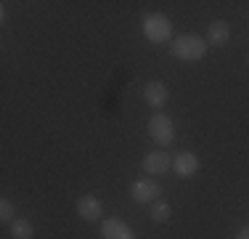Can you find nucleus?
I'll use <instances>...</instances> for the list:
<instances>
[{
  "label": "nucleus",
  "instance_id": "0eeeda50",
  "mask_svg": "<svg viewBox=\"0 0 249 239\" xmlns=\"http://www.w3.org/2000/svg\"><path fill=\"white\" fill-rule=\"evenodd\" d=\"M167 99H170V91H167V85H164L162 80L146 82V88H143V101L151 106V109H164Z\"/></svg>",
  "mask_w": 249,
  "mask_h": 239
},
{
  "label": "nucleus",
  "instance_id": "f03ea898",
  "mask_svg": "<svg viewBox=\"0 0 249 239\" xmlns=\"http://www.w3.org/2000/svg\"><path fill=\"white\" fill-rule=\"evenodd\" d=\"M143 35L146 40L154 45H162V43H173V24L164 14H146L143 16Z\"/></svg>",
  "mask_w": 249,
  "mask_h": 239
},
{
  "label": "nucleus",
  "instance_id": "39448f33",
  "mask_svg": "<svg viewBox=\"0 0 249 239\" xmlns=\"http://www.w3.org/2000/svg\"><path fill=\"white\" fill-rule=\"evenodd\" d=\"M141 167H143L146 176H164L173 167V159H170V154H164V149H157V152L146 154Z\"/></svg>",
  "mask_w": 249,
  "mask_h": 239
},
{
  "label": "nucleus",
  "instance_id": "f8f14e48",
  "mask_svg": "<svg viewBox=\"0 0 249 239\" xmlns=\"http://www.w3.org/2000/svg\"><path fill=\"white\" fill-rule=\"evenodd\" d=\"M170 215H173V207H170L164 199H157L151 205V220H154V223H167Z\"/></svg>",
  "mask_w": 249,
  "mask_h": 239
},
{
  "label": "nucleus",
  "instance_id": "2eb2a0df",
  "mask_svg": "<svg viewBox=\"0 0 249 239\" xmlns=\"http://www.w3.org/2000/svg\"><path fill=\"white\" fill-rule=\"evenodd\" d=\"M247 61H249V59H247Z\"/></svg>",
  "mask_w": 249,
  "mask_h": 239
},
{
  "label": "nucleus",
  "instance_id": "20e7f679",
  "mask_svg": "<svg viewBox=\"0 0 249 239\" xmlns=\"http://www.w3.org/2000/svg\"><path fill=\"white\" fill-rule=\"evenodd\" d=\"M130 194H133V199L138 205H154L162 197V186L157 181H151V178H141V181H135L130 186Z\"/></svg>",
  "mask_w": 249,
  "mask_h": 239
},
{
  "label": "nucleus",
  "instance_id": "ddd939ff",
  "mask_svg": "<svg viewBox=\"0 0 249 239\" xmlns=\"http://www.w3.org/2000/svg\"><path fill=\"white\" fill-rule=\"evenodd\" d=\"M0 220H3V223H8V226L16 220V207H14V202L5 199V197L0 199Z\"/></svg>",
  "mask_w": 249,
  "mask_h": 239
},
{
  "label": "nucleus",
  "instance_id": "6e6552de",
  "mask_svg": "<svg viewBox=\"0 0 249 239\" xmlns=\"http://www.w3.org/2000/svg\"><path fill=\"white\" fill-rule=\"evenodd\" d=\"M77 215H80L82 220H101V215H104V205H101L98 197L93 194H82L80 202H77Z\"/></svg>",
  "mask_w": 249,
  "mask_h": 239
},
{
  "label": "nucleus",
  "instance_id": "9b49d317",
  "mask_svg": "<svg viewBox=\"0 0 249 239\" xmlns=\"http://www.w3.org/2000/svg\"><path fill=\"white\" fill-rule=\"evenodd\" d=\"M11 237L14 239H32L35 237V223L27 218H16L11 223Z\"/></svg>",
  "mask_w": 249,
  "mask_h": 239
},
{
  "label": "nucleus",
  "instance_id": "f257e3e1",
  "mask_svg": "<svg viewBox=\"0 0 249 239\" xmlns=\"http://www.w3.org/2000/svg\"><path fill=\"white\" fill-rule=\"evenodd\" d=\"M170 53L175 59H180V61H201L207 53V40L201 35H194V32L180 35V38H175L170 43Z\"/></svg>",
  "mask_w": 249,
  "mask_h": 239
},
{
  "label": "nucleus",
  "instance_id": "9d476101",
  "mask_svg": "<svg viewBox=\"0 0 249 239\" xmlns=\"http://www.w3.org/2000/svg\"><path fill=\"white\" fill-rule=\"evenodd\" d=\"M228 40H231V24L228 21L217 19V21H212L210 27H207V45L223 48Z\"/></svg>",
  "mask_w": 249,
  "mask_h": 239
},
{
  "label": "nucleus",
  "instance_id": "7ed1b4c3",
  "mask_svg": "<svg viewBox=\"0 0 249 239\" xmlns=\"http://www.w3.org/2000/svg\"><path fill=\"white\" fill-rule=\"evenodd\" d=\"M149 133H151L154 143L167 149V146H173V141H175V122L170 120V115H164V112H154L151 120H149Z\"/></svg>",
  "mask_w": 249,
  "mask_h": 239
},
{
  "label": "nucleus",
  "instance_id": "1a4fd4ad",
  "mask_svg": "<svg viewBox=\"0 0 249 239\" xmlns=\"http://www.w3.org/2000/svg\"><path fill=\"white\" fill-rule=\"evenodd\" d=\"M173 170L178 173L180 178H191L199 173V157L194 152H180L173 157Z\"/></svg>",
  "mask_w": 249,
  "mask_h": 239
},
{
  "label": "nucleus",
  "instance_id": "423d86ee",
  "mask_svg": "<svg viewBox=\"0 0 249 239\" xmlns=\"http://www.w3.org/2000/svg\"><path fill=\"white\" fill-rule=\"evenodd\" d=\"M101 237L104 239H135V231L122 218H104L101 220Z\"/></svg>",
  "mask_w": 249,
  "mask_h": 239
},
{
  "label": "nucleus",
  "instance_id": "4468645a",
  "mask_svg": "<svg viewBox=\"0 0 249 239\" xmlns=\"http://www.w3.org/2000/svg\"><path fill=\"white\" fill-rule=\"evenodd\" d=\"M233 239H249V223H247V226H241V229L236 231V237H233Z\"/></svg>",
  "mask_w": 249,
  "mask_h": 239
}]
</instances>
